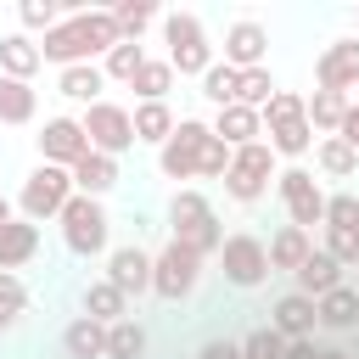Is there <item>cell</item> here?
Segmentation results:
<instances>
[{
    "instance_id": "6da1fadb",
    "label": "cell",
    "mask_w": 359,
    "mask_h": 359,
    "mask_svg": "<svg viewBox=\"0 0 359 359\" xmlns=\"http://www.w3.org/2000/svg\"><path fill=\"white\" fill-rule=\"evenodd\" d=\"M118 45V28H112V11H67L50 34H39V62H56V67H79V62H95Z\"/></svg>"
},
{
    "instance_id": "7a4b0ae2",
    "label": "cell",
    "mask_w": 359,
    "mask_h": 359,
    "mask_svg": "<svg viewBox=\"0 0 359 359\" xmlns=\"http://www.w3.org/2000/svg\"><path fill=\"white\" fill-rule=\"evenodd\" d=\"M168 241H180V247L196 252L202 264L219 258V247H224V224H219V213H213V202H208L202 191L180 185V191L168 196Z\"/></svg>"
},
{
    "instance_id": "3957f363",
    "label": "cell",
    "mask_w": 359,
    "mask_h": 359,
    "mask_svg": "<svg viewBox=\"0 0 359 359\" xmlns=\"http://www.w3.org/2000/svg\"><path fill=\"white\" fill-rule=\"evenodd\" d=\"M258 118H264V146L275 157H309L314 151V129H309V112H303L297 90H275Z\"/></svg>"
},
{
    "instance_id": "277c9868",
    "label": "cell",
    "mask_w": 359,
    "mask_h": 359,
    "mask_svg": "<svg viewBox=\"0 0 359 359\" xmlns=\"http://www.w3.org/2000/svg\"><path fill=\"white\" fill-rule=\"evenodd\" d=\"M157 22H163V45H168V67H174V79H202V73L219 62L196 11H163Z\"/></svg>"
},
{
    "instance_id": "5b68a950",
    "label": "cell",
    "mask_w": 359,
    "mask_h": 359,
    "mask_svg": "<svg viewBox=\"0 0 359 359\" xmlns=\"http://www.w3.org/2000/svg\"><path fill=\"white\" fill-rule=\"evenodd\" d=\"M62 247L73 252V258H101L107 252V241H112V219H107V202H95V196H79L73 191V202L62 208Z\"/></svg>"
},
{
    "instance_id": "8992f818",
    "label": "cell",
    "mask_w": 359,
    "mask_h": 359,
    "mask_svg": "<svg viewBox=\"0 0 359 359\" xmlns=\"http://www.w3.org/2000/svg\"><path fill=\"white\" fill-rule=\"evenodd\" d=\"M275 163H280V157H275L264 140H252V146H236V151H230V168H224V180H219V185H224V196H230V202H241V208L264 202L269 180L280 174Z\"/></svg>"
},
{
    "instance_id": "52a82bcc",
    "label": "cell",
    "mask_w": 359,
    "mask_h": 359,
    "mask_svg": "<svg viewBox=\"0 0 359 359\" xmlns=\"http://www.w3.org/2000/svg\"><path fill=\"white\" fill-rule=\"evenodd\" d=\"M67 202H73V174H67V168L39 163V168L22 180V191H17V219H28V224L62 219V208H67Z\"/></svg>"
},
{
    "instance_id": "ba28073f",
    "label": "cell",
    "mask_w": 359,
    "mask_h": 359,
    "mask_svg": "<svg viewBox=\"0 0 359 359\" xmlns=\"http://www.w3.org/2000/svg\"><path fill=\"white\" fill-rule=\"evenodd\" d=\"M219 275H224V286H236V292L264 286V280H269V252H264V241H258L252 230L224 236V247H219Z\"/></svg>"
},
{
    "instance_id": "9c48e42d",
    "label": "cell",
    "mask_w": 359,
    "mask_h": 359,
    "mask_svg": "<svg viewBox=\"0 0 359 359\" xmlns=\"http://www.w3.org/2000/svg\"><path fill=\"white\" fill-rule=\"evenodd\" d=\"M84 140H90V151H101V157H123V151H135V123H129V107H118V101H95V107H84Z\"/></svg>"
},
{
    "instance_id": "30bf717a",
    "label": "cell",
    "mask_w": 359,
    "mask_h": 359,
    "mask_svg": "<svg viewBox=\"0 0 359 359\" xmlns=\"http://www.w3.org/2000/svg\"><path fill=\"white\" fill-rule=\"evenodd\" d=\"M208 123L202 118H180L174 135L157 146V174L163 180H196V163H202V146H208Z\"/></svg>"
},
{
    "instance_id": "8fae6325",
    "label": "cell",
    "mask_w": 359,
    "mask_h": 359,
    "mask_svg": "<svg viewBox=\"0 0 359 359\" xmlns=\"http://www.w3.org/2000/svg\"><path fill=\"white\" fill-rule=\"evenodd\" d=\"M275 191H280V208H286V224H297V230H314L320 219H325V191H320V180L309 174V168H280L275 174Z\"/></svg>"
},
{
    "instance_id": "7c38bea8",
    "label": "cell",
    "mask_w": 359,
    "mask_h": 359,
    "mask_svg": "<svg viewBox=\"0 0 359 359\" xmlns=\"http://www.w3.org/2000/svg\"><path fill=\"white\" fill-rule=\"evenodd\" d=\"M196 280H202V258L185 252L180 241H168V247L151 258V297H163V303H185V297L196 292Z\"/></svg>"
},
{
    "instance_id": "4fadbf2b",
    "label": "cell",
    "mask_w": 359,
    "mask_h": 359,
    "mask_svg": "<svg viewBox=\"0 0 359 359\" xmlns=\"http://www.w3.org/2000/svg\"><path fill=\"white\" fill-rule=\"evenodd\" d=\"M34 140H39V163H50V168H73V163L90 151V140H84V123H79V118H67V112L45 118V129H39Z\"/></svg>"
},
{
    "instance_id": "5bb4252c",
    "label": "cell",
    "mask_w": 359,
    "mask_h": 359,
    "mask_svg": "<svg viewBox=\"0 0 359 359\" xmlns=\"http://www.w3.org/2000/svg\"><path fill=\"white\" fill-rule=\"evenodd\" d=\"M224 67L247 73V67H269V28L258 17H236L224 28Z\"/></svg>"
},
{
    "instance_id": "9a60e30c",
    "label": "cell",
    "mask_w": 359,
    "mask_h": 359,
    "mask_svg": "<svg viewBox=\"0 0 359 359\" xmlns=\"http://www.w3.org/2000/svg\"><path fill=\"white\" fill-rule=\"evenodd\" d=\"M314 84L320 90H337V95H348L353 84H359V39L348 34V39H331L320 56H314Z\"/></svg>"
},
{
    "instance_id": "2e32d148",
    "label": "cell",
    "mask_w": 359,
    "mask_h": 359,
    "mask_svg": "<svg viewBox=\"0 0 359 359\" xmlns=\"http://www.w3.org/2000/svg\"><path fill=\"white\" fill-rule=\"evenodd\" d=\"M101 280H112L123 297H146L151 292V252H140L135 241L129 247H107V275Z\"/></svg>"
},
{
    "instance_id": "e0dca14e",
    "label": "cell",
    "mask_w": 359,
    "mask_h": 359,
    "mask_svg": "<svg viewBox=\"0 0 359 359\" xmlns=\"http://www.w3.org/2000/svg\"><path fill=\"white\" fill-rule=\"evenodd\" d=\"M314 325H320V314H314V297H303V292H286V297H275V309H269V331H280L286 342H297V337H314Z\"/></svg>"
},
{
    "instance_id": "ac0fdd59",
    "label": "cell",
    "mask_w": 359,
    "mask_h": 359,
    "mask_svg": "<svg viewBox=\"0 0 359 359\" xmlns=\"http://www.w3.org/2000/svg\"><path fill=\"white\" fill-rule=\"evenodd\" d=\"M34 258H39V224H28V219L11 213V219L0 224V269L17 275V269L34 264Z\"/></svg>"
},
{
    "instance_id": "d6986e66",
    "label": "cell",
    "mask_w": 359,
    "mask_h": 359,
    "mask_svg": "<svg viewBox=\"0 0 359 359\" xmlns=\"http://www.w3.org/2000/svg\"><path fill=\"white\" fill-rule=\"evenodd\" d=\"M208 129H213V135H219V140H224L230 151H236V146H252V140H264V118H258L252 107H241V101H230V107H219Z\"/></svg>"
},
{
    "instance_id": "ffe728a7",
    "label": "cell",
    "mask_w": 359,
    "mask_h": 359,
    "mask_svg": "<svg viewBox=\"0 0 359 359\" xmlns=\"http://www.w3.org/2000/svg\"><path fill=\"white\" fill-rule=\"evenodd\" d=\"M67 174H73V191H79V196H95V202H101V196H107V191L118 185V157L84 151V157H79V163H73Z\"/></svg>"
},
{
    "instance_id": "44dd1931",
    "label": "cell",
    "mask_w": 359,
    "mask_h": 359,
    "mask_svg": "<svg viewBox=\"0 0 359 359\" xmlns=\"http://www.w3.org/2000/svg\"><path fill=\"white\" fill-rule=\"evenodd\" d=\"M264 252H269V275H275V269H280V275H292V269L314 252V236H309V230H297V224H280V230L264 241Z\"/></svg>"
},
{
    "instance_id": "7402d4cb",
    "label": "cell",
    "mask_w": 359,
    "mask_h": 359,
    "mask_svg": "<svg viewBox=\"0 0 359 359\" xmlns=\"http://www.w3.org/2000/svg\"><path fill=\"white\" fill-rule=\"evenodd\" d=\"M331 286H342V264L337 258H325L320 247L292 269V292H303V297H325Z\"/></svg>"
},
{
    "instance_id": "603a6c76",
    "label": "cell",
    "mask_w": 359,
    "mask_h": 359,
    "mask_svg": "<svg viewBox=\"0 0 359 359\" xmlns=\"http://www.w3.org/2000/svg\"><path fill=\"white\" fill-rule=\"evenodd\" d=\"M129 123H135V146H163L168 135H174V107L168 101H135V112H129Z\"/></svg>"
},
{
    "instance_id": "cb8c5ba5",
    "label": "cell",
    "mask_w": 359,
    "mask_h": 359,
    "mask_svg": "<svg viewBox=\"0 0 359 359\" xmlns=\"http://www.w3.org/2000/svg\"><path fill=\"white\" fill-rule=\"evenodd\" d=\"M314 314H320L325 331H359V292L342 280V286H331L325 297H314Z\"/></svg>"
},
{
    "instance_id": "d4e9b609",
    "label": "cell",
    "mask_w": 359,
    "mask_h": 359,
    "mask_svg": "<svg viewBox=\"0 0 359 359\" xmlns=\"http://www.w3.org/2000/svg\"><path fill=\"white\" fill-rule=\"evenodd\" d=\"M101 90H107L101 62H79V67H62V73H56V95H67V101H79V107H95Z\"/></svg>"
},
{
    "instance_id": "484cf974",
    "label": "cell",
    "mask_w": 359,
    "mask_h": 359,
    "mask_svg": "<svg viewBox=\"0 0 359 359\" xmlns=\"http://www.w3.org/2000/svg\"><path fill=\"white\" fill-rule=\"evenodd\" d=\"M39 67H45V62H39V39H28V34H6V39H0V73H6V79L34 84Z\"/></svg>"
},
{
    "instance_id": "4316f807",
    "label": "cell",
    "mask_w": 359,
    "mask_h": 359,
    "mask_svg": "<svg viewBox=\"0 0 359 359\" xmlns=\"http://www.w3.org/2000/svg\"><path fill=\"white\" fill-rule=\"evenodd\" d=\"M314 168H320L325 180H353V174H359V151H353L342 135H320V140H314Z\"/></svg>"
},
{
    "instance_id": "83f0119b",
    "label": "cell",
    "mask_w": 359,
    "mask_h": 359,
    "mask_svg": "<svg viewBox=\"0 0 359 359\" xmlns=\"http://www.w3.org/2000/svg\"><path fill=\"white\" fill-rule=\"evenodd\" d=\"M348 95H337V90H314V95H303V112H309V129L314 135H337L342 129V118H348Z\"/></svg>"
},
{
    "instance_id": "f1b7e54d",
    "label": "cell",
    "mask_w": 359,
    "mask_h": 359,
    "mask_svg": "<svg viewBox=\"0 0 359 359\" xmlns=\"http://www.w3.org/2000/svg\"><path fill=\"white\" fill-rule=\"evenodd\" d=\"M79 303H84V320H95V325H112V320H123V314H129V297H123L112 280H90Z\"/></svg>"
},
{
    "instance_id": "f546056e",
    "label": "cell",
    "mask_w": 359,
    "mask_h": 359,
    "mask_svg": "<svg viewBox=\"0 0 359 359\" xmlns=\"http://www.w3.org/2000/svg\"><path fill=\"white\" fill-rule=\"evenodd\" d=\"M34 112H39V90L0 73V123H34Z\"/></svg>"
},
{
    "instance_id": "4dcf8cb0",
    "label": "cell",
    "mask_w": 359,
    "mask_h": 359,
    "mask_svg": "<svg viewBox=\"0 0 359 359\" xmlns=\"http://www.w3.org/2000/svg\"><path fill=\"white\" fill-rule=\"evenodd\" d=\"M101 348H107V325H95V320H67V331H62V353L67 359H101Z\"/></svg>"
},
{
    "instance_id": "1f68e13d",
    "label": "cell",
    "mask_w": 359,
    "mask_h": 359,
    "mask_svg": "<svg viewBox=\"0 0 359 359\" xmlns=\"http://www.w3.org/2000/svg\"><path fill=\"white\" fill-rule=\"evenodd\" d=\"M140 353H146V325H140L135 314L112 320V325H107V348H101V359H140Z\"/></svg>"
},
{
    "instance_id": "d6a6232c",
    "label": "cell",
    "mask_w": 359,
    "mask_h": 359,
    "mask_svg": "<svg viewBox=\"0 0 359 359\" xmlns=\"http://www.w3.org/2000/svg\"><path fill=\"white\" fill-rule=\"evenodd\" d=\"M129 90H135L140 101H168V90H174V67H168V56H146L140 73L129 79Z\"/></svg>"
},
{
    "instance_id": "836d02e7",
    "label": "cell",
    "mask_w": 359,
    "mask_h": 359,
    "mask_svg": "<svg viewBox=\"0 0 359 359\" xmlns=\"http://www.w3.org/2000/svg\"><path fill=\"white\" fill-rule=\"evenodd\" d=\"M157 17H163V11H157L151 0H118V6H112V28H118V39H135V45H140V34H146Z\"/></svg>"
},
{
    "instance_id": "e575fe53",
    "label": "cell",
    "mask_w": 359,
    "mask_h": 359,
    "mask_svg": "<svg viewBox=\"0 0 359 359\" xmlns=\"http://www.w3.org/2000/svg\"><path fill=\"white\" fill-rule=\"evenodd\" d=\"M140 62H146V45H135V39H118V45L101 56V79H118V84H129V79L140 73Z\"/></svg>"
},
{
    "instance_id": "d590c367",
    "label": "cell",
    "mask_w": 359,
    "mask_h": 359,
    "mask_svg": "<svg viewBox=\"0 0 359 359\" xmlns=\"http://www.w3.org/2000/svg\"><path fill=\"white\" fill-rule=\"evenodd\" d=\"M62 17H67V6H56V0H22V6H17V22H22L28 39H34V34H50Z\"/></svg>"
},
{
    "instance_id": "8d00e7d4",
    "label": "cell",
    "mask_w": 359,
    "mask_h": 359,
    "mask_svg": "<svg viewBox=\"0 0 359 359\" xmlns=\"http://www.w3.org/2000/svg\"><path fill=\"white\" fill-rule=\"evenodd\" d=\"M275 95V79H269V67H247V73H236V101L241 107H252V112H264V101Z\"/></svg>"
},
{
    "instance_id": "74e56055",
    "label": "cell",
    "mask_w": 359,
    "mask_h": 359,
    "mask_svg": "<svg viewBox=\"0 0 359 359\" xmlns=\"http://www.w3.org/2000/svg\"><path fill=\"white\" fill-rule=\"evenodd\" d=\"M320 224H325V230H353V236H359V196H353V191H331Z\"/></svg>"
},
{
    "instance_id": "f35d334b",
    "label": "cell",
    "mask_w": 359,
    "mask_h": 359,
    "mask_svg": "<svg viewBox=\"0 0 359 359\" xmlns=\"http://www.w3.org/2000/svg\"><path fill=\"white\" fill-rule=\"evenodd\" d=\"M236 348H241V359H286V337L269 331V325H252Z\"/></svg>"
},
{
    "instance_id": "ab89813d",
    "label": "cell",
    "mask_w": 359,
    "mask_h": 359,
    "mask_svg": "<svg viewBox=\"0 0 359 359\" xmlns=\"http://www.w3.org/2000/svg\"><path fill=\"white\" fill-rule=\"evenodd\" d=\"M22 309H28V286H22V275H6V269H0V331H11V325L22 320Z\"/></svg>"
},
{
    "instance_id": "60d3db41",
    "label": "cell",
    "mask_w": 359,
    "mask_h": 359,
    "mask_svg": "<svg viewBox=\"0 0 359 359\" xmlns=\"http://www.w3.org/2000/svg\"><path fill=\"white\" fill-rule=\"evenodd\" d=\"M196 84H202V95L213 101V112L236 101V67H224V62H213V67H208V73H202Z\"/></svg>"
},
{
    "instance_id": "b9f144b4",
    "label": "cell",
    "mask_w": 359,
    "mask_h": 359,
    "mask_svg": "<svg viewBox=\"0 0 359 359\" xmlns=\"http://www.w3.org/2000/svg\"><path fill=\"white\" fill-rule=\"evenodd\" d=\"M320 252H325V258H337L342 269H353V264H359V236H353V230H325Z\"/></svg>"
},
{
    "instance_id": "7bdbcfd3",
    "label": "cell",
    "mask_w": 359,
    "mask_h": 359,
    "mask_svg": "<svg viewBox=\"0 0 359 359\" xmlns=\"http://www.w3.org/2000/svg\"><path fill=\"white\" fill-rule=\"evenodd\" d=\"M224 168H230V146H224L219 135H208L202 163H196V180H224Z\"/></svg>"
},
{
    "instance_id": "ee69618b",
    "label": "cell",
    "mask_w": 359,
    "mask_h": 359,
    "mask_svg": "<svg viewBox=\"0 0 359 359\" xmlns=\"http://www.w3.org/2000/svg\"><path fill=\"white\" fill-rule=\"evenodd\" d=\"M196 359H241V348L236 342H224V337H213V342H202V353Z\"/></svg>"
},
{
    "instance_id": "f6af8a7d",
    "label": "cell",
    "mask_w": 359,
    "mask_h": 359,
    "mask_svg": "<svg viewBox=\"0 0 359 359\" xmlns=\"http://www.w3.org/2000/svg\"><path fill=\"white\" fill-rule=\"evenodd\" d=\"M286 359H320V342L314 337H297V342H286Z\"/></svg>"
},
{
    "instance_id": "bcb514c9",
    "label": "cell",
    "mask_w": 359,
    "mask_h": 359,
    "mask_svg": "<svg viewBox=\"0 0 359 359\" xmlns=\"http://www.w3.org/2000/svg\"><path fill=\"white\" fill-rule=\"evenodd\" d=\"M337 135H342V140L359 151V107H348V118H342V129H337Z\"/></svg>"
},
{
    "instance_id": "7dc6e473",
    "label": "cell",
    "mask_w": 359,
    "mask_h": 359,
    "mask_svg": "<svg viewBox=\"0 0 359 359\" xmlns=\"http://www.w3.org/2000/svg\"><path fill=\"white\" fill-rule=\"evenodd\" d=\"M320 359H353L348 348H320Z\"/></svg>"
},
{
    "instance_id": "c3c4849f",
    "label": "cell",
    "mask_w": 359,
    "mask_h": 359,
    "mask_svg": "<svg viewBox=\"0 0 359 359\" xmlns=\"http://www.w3.org/2000/svg\"><path fill=\"white\" fill-rule=\"evenodd\" d=\"M6 219H11V202H6V191H0V224H6Z\"/></svg>"
},
{
    "instance_id": "681fc988",
    "label": "cell",
    "mask_w": 359,
    "mask_h": 359,
    "mask_svg": "<svg viewBox=\"0 0 359 359\" xmlns=\"http://www.w3.org/2000/svg\"><path fill=\"white\" fill-rule=\"evenodd\" d=\"M353 28H359V11H353ZM353 39H359V34H353Z\"/></svg>"
},
{
    "instance_id": "f907efd6",
    "label": "cell",
    "mask_w": 359,
    "mask_h": 359,
    "mask_svg": "<svg viewBox=\"0 0 359 359\" xmlns=\"http://www.w3.org/2000/svg\"><path fill=\"white\" fill-rule=\"evenodd\" d=\"M353 359H359V348H353Z\"/></svg>"
},
{
    "instance_id": "816d5d0a",
    "label": "cell",
    "mask_w": 359,
    "mask_h": 359,
    "mask_svg": "<svg viewBox=\"0 0 359 359\" xmlns=\"http://www.w3.org/2000/svg\"><path fill=\"white\" fill-rule=\"evenodd\" d=\"M353 292H359V286H353Z\"/></svg>"
}]
</instances>
